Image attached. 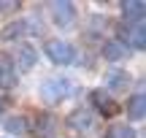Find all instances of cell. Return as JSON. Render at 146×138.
I'll use <instances>...</instances> for the list:
<instances>
[{"label": "cell", "mask_w": 146, "mask_h": 138, "mask_svg": "<svg viewBox=\"0 0 146 138\" xmlns=\"http://www.w3.org/2000/svg\"><path fill=\"white\" fill-rule=\"evenodd\" d=\"M46 54H49V60H52L54 65H70L73 60H76V49H73V43L68 41H60V38H49L46 41Z\"/></svg>", "instance_id": "cell-1"}, {"label": "cell", "mask_w": 146, "mask_h": 138, "mask_svg": "<svg viewBox=\"0 0 146 138\" xmlns=\"http://www.w3.org/2000/svg\"><path fill=\"white\" fill-rule=\"evenodd\" d=\"M119 43L122 46H133V49H143L146 46V27L141 22H127L119 25Z\"/></svg>", "instance_id": "cell-2"}, {"label": "cell", "mask_w": 146, "mask_h": 138, "mask_svg": "<svg viewBox=\"0 0 146 138\" xmlns=\"http://www.w3.org/2000/svg\"><path fill=\"white\" fill-rule=\"evenodd\" d=\"M68 81L60 79V76H54V79H43L41 87H38V95H41V100L46 103H60L65 95H68Z\"/></svg>", "instance_id": "cell-3"}, {"label": "cell", "mask_w": 146, "mask_h": 138, "mask_svg": "<svg viewBox=\"0 0 146 138\" xmlns=\"http://www.w3.org/2000/svg\"><path fill=\"white\" fill-rule=\"evenodd\" d=\"M52 19L57 27H73L76 25V8L73 3H52Z\"/></svg>", "instance_id": "cell-4"}, {"label": "cell", "mask_w": 146, "mask_h": 138, "mask_svg": "<svg viewBox=\"0 0 146 138\" xmlns=\"http://www.w3.org/2000/svg\"><path fill=\"white\" fill-rule=\"evenodd\" d=\"M89 100H92V106L98 108L103 117H114V114H119V106H116V100H114V98H111L106 90H92Z\"/></svg>", "instance_id": "cell-5"}, {"label": "cell", "mask_w": 146, "mask_h": 138, "mask_svg": "<svg viewBox=\"0 0 146 138\" xmlns=\"http://www.w3.org/2000/svg\"><path fill=\"white\" fill-rule=\"evenodd\" d=\"M16 87V68H14V60L11 54L0 52V90H14Z\"/></svg>", "instance_id": "cell-6"}, {"label": "cell", "mask_w": 146, "mask_h": 138, "mask_svg": "<svg viewBox=\"0 0 146 138\" xmlns=\"http://www.w3.org/2000/svg\"><path fill=\"white\" fill-rule=\"evenodd\" d=\"M11 60H14V68L30 70L33 65H35V60H38V52L30 43H19V46H16V57H11Z\"/></svg>", "instance_id": "cell-7"}, {"label": "cell", "mask_w": 146, "mask_h": 138, "mask_svg": "<svg viewBox=\"0 0 146 138\" xmlns=\"http://www.w3.org/2000/svg\"><path fill=\"white\" fill-rule=\"evenodd\" d=\"M106 87L114 92H127L130 87V73L125 68H108L106 70Z\"/></svg>", "instance_id": "cell-8"}, {"label": "cell", "mask_w": 146, "mask_h": 138, "mask_svg": "<svg viewBox=\"0 0 146 138\" xmlns=\"http://www.w3.org/2000/svg\"><path fill=\"white\" fill-rule=\"evenodd\" d=\"M68 127H70V130H78V133H84V130H92V127H95V117H92V111H84V108L70 111V114H68Z\"/></svg>", "instance_id": "cell-9"}, {"label": "cell", "mask_w": 146, "mask_h": 138, "mask_svg": "<svg viewBox=\"0 0 146 138\" xmlns=\"http://www.w3.org/2000/svg\"><path fill=\"white\" fill-rule=\"evenodd\" d=\"M54 127H57V119L52 117V114H38L35 117V135L38 138H52L54 135Z\"/></svg>", "instance_id": "cell-10"}, {"label": "cell", "mask_w": 146, "mask_h": 138, "mask_svg": "<svg viewBox=\"0 0 146 138\" xmlns=\"http://www.w3.org/2000/svg\"><path fill=\"white\" fill-rule=\"evenodd\" d=\"M119 8H122V16H125L127 22H141L143 14H146V5L141 0H125Z\"/></svg>", "instance_id": "cell-11"}, {"label": "cell", "mask_w": 146, "mask_h": 138, "mask_svg": "<svg viewBox=\"0 0 146 138\" xmlns=\"http://www.w3.org/2000/svg\"><path fill=\"white\" fill-rule=\"evenodd\" d=\"M143 114H146V98L141 92L130 95L127 98V117L130 119H143Z\"/></svg>", "instance_id": "cell-12"}, {"label": "cell", "mask_w": 146, "mask_h": 138, "mask_svg": "<svg viewBox=\"0 0 146 138\" xmlns=\"http://www.w3.org/2000/svg\"><path fill=\"white\" fill-rule=\"evenodd\" d=\"M25 33H30V22H27V19H16V22H11V25L3 27V38H5V41L22 38Z\"/></svg>", "instance_id": "cell-13"}, {"label": "cell", "mask_w": 146, "mask_h": 138, "mask_svg": "<svg viewBox=\"0 0 146 138\" xmlns=\"http://www.w3.org/2000/svg\"><path fill=\"white\" fill-rule=\"evenodd\" d=\"M125 54H127V49L122 46L116 38H111V41H106V43H103V57H106V60H111V62H119Z\"/></svg>", "instance_id": "cell-14"}, {"label": "cell", "mask_w": 146, "mask_h": 138, "mask_svg": "<svg viewBox=\"0 0 146 138\" xmlns=\"http://www.w3.org/2000/svg\"><path fill=\"white\" fill-rule=\"evenodd\" d=\"M106 138H135V130L130 125H111L106 130Z\"/></svg>", "instance_id": "cell-15"}, {"label": "cell", "mask_w": 146, "mask_h": 138, "mask_svg": "<svg viewBox=\"0 0 146 138\" xmlns=\"http://www.w3.org/2000/svg\"><path fill=\"white\" fill-rule=\"evenodd\" d=\"M27 127H30V125H27V119L25 117H8L5 119V133H27Z\"/></svg>", "instance_id": "cell-16"}, {"label": "cell", "mask_w": 146, "mask_h": 138, "mask_svg": "<svg viewBox=\"0 0 146 138\" xmlns=\"http://www.w3.org/2000/svg\"><path fill=\"white\" fill-rule=\"evenodd\" d=\"M0 111H3V100H0Z\"/></svg>", "instance_id": "cell-17"}]
</instances>
